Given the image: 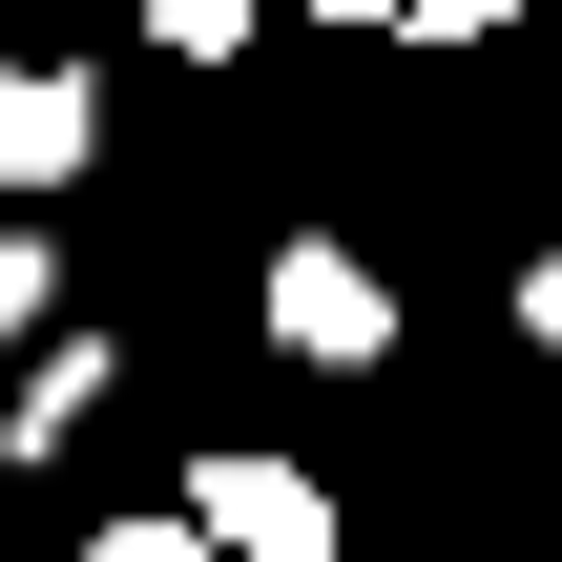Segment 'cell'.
Returning a JSON list of instances; mask_svg holds the SVG:
<instances>
[{"label": "cell", "mask_w": 562, "mask_h": 562, "mask_svg": "<svg viewBox=\"0 0 562 562\" xmlns=\"http://www.w3.org/2000/svg\"><path fill=\"white\" fill-rule=\"evenodd\" d=\"M83 146H104V104H83L63 63H0V209H21V188H63Z\"/></svg>", "instance_id": "3"}, {"label": "cell", "mask_w": 562, "mask_h": 562, "mask_svg": "<svg viewBox=\"0 0 562 562\" xmlns=\"http://www.w3.org/2000/svg\"><path fill=\"white\" fill-rule=\"evenodd\" d=\"M188 521H209V562H334V501L292 459H188Z\"/></svg>", "instance_id": "2"}, {"label": "cell", "mask_w": 562, "mask_h": 562, "mask_svg": "<svg viewBox=\"0 0 562 562\" xmlns=\"http://www.w3.org/2000/svg\"><path fill=\"white\" fill-rule=\"evenodd\" d=\"M521 334H542V355H562V250H542V271H521Z\"/></svg>", "instance_id": "7"}, {"label": "cell", "mask_w": 562, "mask_h": 562, "mask_svg": "<svg viewBox=\"0 0 562 562\" xmlns=\"http://www.w3.org/2000/svg\"><path fill=\"white\" fill-rule=\"evenodd\" d=\"M104 417V334H42V375H21V417H0V459H63Z\"/></svg>", "instance_id": "4"}, {"label": "cell", "mask_w": 562, "mask_h": 562, "mask_svg": "<svg viewBox=\"0 0 562 562\" xmlns=\"http://www.w3.org/2000/svg\"><path fill=\"white\" fill-rule=\"evenodd\" d=\"M0 334H42V229L0 209Z\"/></svg>", "instance_id": "6"}, {"label": "cell", "mask_w": 562, "mask_h": 562, "mask_svg": "<svg viewBox=\"0 0 562 562\" xmlns=\"http://www.w3.org/2000/svg\"><path fill=\"white\" fill-rule=\"evenodd\" d=\"M271 334H292L313 375H375V355H396V292H375V250L292 229V250H271Z\"/></svg>", "instance_id": "1"}, {"label": "cell", "mask_w": 562, "mask_h": 562, "mask_svg": "<svg viewBox=\"0 0 562 562\" xmlns=\"http://www.w3.org/2000/svg\"><path fill=\"white\" fill-rule=\"evenodd\" d=\"M83 562H209V521L167 501V521H104V542H83Z\"/></svg>", "instance_id": "5"}]
</instances>
